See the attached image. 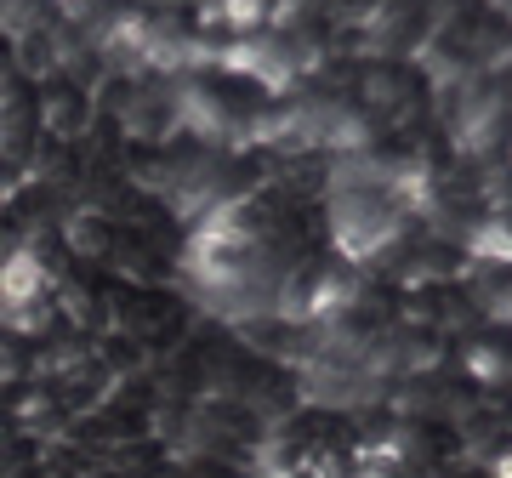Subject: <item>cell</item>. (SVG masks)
<instances>
[{"label": "cell", "mask_w": 512, "mask_h": 478, "mask_svg": "<svg viewBox=\"0 0 512 478\" xmlns=\"http://www.w3.org/2000/svg\"><path fill=\"white\" fill-rule=\"evenodd\" d=\"M92 359L109 370L114 382H131V376L154 370V365H148V348L137 342V331H120V325H109V331L92 336Z\"/></svg>", "instance_id": "obj_4"}, {"label": "cell", "mask_w": 512, "mask_h": 478, "mask_svg": "<svg viewBox=\"0 0 512 478\" xmlns=\"http://www.w3.org/2000/svg\"><path fill=\"white\" fill-rule=\"evenodd\" d=\"M57 228H63L69 257H80V262H109V257H114L120 217H109V211H97V205H74L69 217L57 222Z\"/></svg>", "instance_id": "obj_3"}, {"label": "cell", "mask_w": 512, "mask_h": 478, "mask_svg": "<svg viewBox=\"0 0 512 478\" xmlns=\"http://www.w3.org/2000/svg\"><path fill=\"white\" fill-rule=\"evenodd\" d=\"M35 103H40V131H52L63 143H86V137H92L97 103H92V86H80L74 74L57 69L52 80H40Z\"/></svg>", "instance_id": "obj_1"}, {"label": "cell", "mask_w": 512, "mask_h": 478, "mask_svg": "<svg viewBox=\"0 0 512 478\" xmlns=\"http://www.w3.org/2000/svg\"><path fill=\"white\" fill-rule=\"evenodd\" d=\"M12 69H18L23 80H35V86L63 69V40H57V23L29 18V23L12 29Z\"/></svg>", "instance_id": "obj_2"}]
</instances>
